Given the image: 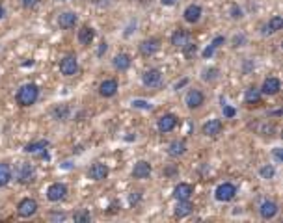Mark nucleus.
Listing matches in <instances>:
<instances>
[{"instance_id": "1", "label": "nucleus", "mask_w": 283, "mask_h": 223, "mask_svg": "<svg viewBox=\"0 0 283 223\" xmlns=\"http://www.w3.org/2000/svg\"><path fill=\"white\" fill-rule=\"evenodd\" d=\"M37 99H39V88L36 84H24L17 91V103L21 106H32L37 103Z\"/></svg>"}, {"instance_id": "2", "label": "nucleus", "mask_w": 283, "mask_h": 223, "mask_svg": "<svg viewBox=\"0 0 283 223\" xmlns=\"http://www.w3.org/2000/svg\"><path fill=\"white\" fill-rule=\"evenodd\" d=\"M235 195H237V186L231 184V182H223L214 190V197L220 203H229V201L235 199Z\"/></svg>"}, {"instance_id": "3", "label": "nucleus", "mask_w": 283, "mask_h": 223, "mask_svg": "<svg viewBox=\"0 0 283 223\" xmlns=\"http://www.w3.org/2000/svg\"><path fill=\"white\" fill-rule=\"evenodd\" d=\"M76 71H78V59H76V56L69 54V56L60 59V73L64 74V76H74Z\"/></svg>"}, {"instance_id": "4", "label": "nucleus", "mask_w": 283, "mask_h": 223, "mask_svg": "<svg viewBox=\"0 0 283 223\" xmlns=\"http://www.w3.org/2000/svg\"><path fill=\"white\" fill-rule=\"evenodd\" d=\"M142 82L145 88H160L162 84V71L160 69H147L142 74Z\"/></svg>"}, {"instance_id": "5", "label": "nucleus", "mask_w": 283, "mask_h": 223, "mask_svg": "<svg viewBox=\"0 0 283 223\" xmlns=\"http://www.w3.org/2000/svg\"><path fill=\"white\" fill-rule=\"evenodd\" d=\"M37 212V201L32 197H24V199L17 205V214L21 218H32Z\"/></svg>"}, {"instance_id": "6", "label": "nucleus", "mask_w": 283, "mask_h": 223, "mask_svg": "<svg viewBox=\"0 0 283 223\" xmlns=\"http://www.w3.org/2000/svg\"><path fill=\"white\" fill-rule=\"evenodd\" d=\"M158 51H160V39L158 37H149V39H143L140 43V52L142 56H145V58L155 56Z\"/></svg>"}, {"instance_id": "7", "label": "nucleus", "mask_w": 283, "mask_h": 223, "mask_svg": "<svg viewBox=\"0 0 283 223\" xmlns=\"http://www.w3.org/2000/svg\"><path fill=\"white\" fill-rule=\"evenodd\" d=\"M67 195V186L64 182H54L47 188V199L52 201V203H58Z\"/></svg>"}, {"instance_id": "8", "label": "nucleus", "mask_w": 283, "mask_h": 223, "mask_svg": "<svg viewBox=\"0 0 283 223\" xmlns=\"http://www.w3.org/2000/svg\"><path fill=\"white\" fill-rule=\"evenodd\" d=\"M203 103H205V95L201 93L200 89H190V91L186 93L185 104L190 108V110H198V108H201Z\"/></svg>"}, {"instance_id": "9", "label": "nucleus", "mask_w": 283, "mask_h": 223, "mask_svg": "<svg viewBox=\"0 0 283 223\" xmlns=\"http://www.w3.org/2000/svg\"><path fill=\"white\" fill-rule=\"evenodd\" d=\"M190 43H192V37H190V34H188L186 30L179 28L171 34V45H173L175 49H181V51H183L186 45H190Z\"/></svg>"}, {"instance_id": "10", "label": "nucleus", "mask_w": 283, "mask_h": 223, "mask_svg": "<svg viewBox=\"0 0 283 223\" xmlns=\"http://www.w3.org/2000/svg\"><path fill=\"white\" fill-rule=\"evenodd\" d=\"M36 167L32 164H22L19 173H17V178H19L21 184H32L36 180Z\"/></svg>"}, {"instance_id": "11", "label": "nucleus", "mask_w": 283, "mask_h": 223, "mask_svg": "<svg viewBox=\"0 0 283 223\" xmlns=\"http://www.w3.org/2000/svg\"><path fill=\"white\" fill-rule=\"evenodd\" d=\"M175 126H177V115H173V113H164V115H160L158 123H156L158 132H162V134L171 132Z\"/></svg>"}, {"instance_id": "12", "label": "nucleus", "mask_w": 283, "mask_h": 223, "mask_svg": "<svg viewBox=\"0 0 283 223\" xmlns=\"http://www.w3.org/2000/svg\"><path fill=\"white\" fill-rule=\"evenodd\" d=\"M283 26V17L282 15H276V17H272L268 22H265L263 26H261V34L263 36H272V34H276V32H280Z\"/></svg>"}, {"instance_id": "13", "label": "nucleus", "mask_w": 283, "mask_h": 223, "mask_svg": "<svg viewBox=\"0 0 283 223\" xmlns=\"http://www.w3.org/2000/svg\"><path fill=\"white\" fill-rule=\"evenodd\" d=\"M280 89H282V82H280V78H276V76H270V78H267V80L263 82V86H261V93L263 95H278L280 93Z\"/></svg>"}, {"instance_id": "14", "label": "nucleus", "mask_w": 283, "mask_h": 223, "mask_svg": "<svg viewBox=\"0 0 283 223\" xmlns=\"http://www.w3.org/2000/svg\"><path fill=\"white\" fill-rule=\"evenodd\" d=\"M88 177L91 178V180H95V182L104 180V178L108 177V166H106V164H101V162H95L88 169Z\"/></svg>"}, {"instance_id": "15", "label": "nucleus", "mask_w": 283, "mask_h": 223, "mask_svg": "<svg viewBox=\"0 0 283 223\" xmlns=\"http://www.w3.org/2000/svg\"><path fill=\"white\" fill-rule=\"evenodd\" d=\"M192 195H194V186L188 184V182H179L173 188V197L177 201H188Z\"/></svg>"}, {"instance_id": "16", "label": "nucleus", "mask_w": 283, "mask_h": 223, "mask_svg": "<svg viewBox=\"0 0 283 223\" xmlns=\"http://www.w3.org/2000/svg\"><path fill=\"white\" fill-rule=\"evenodd\" d=\"M278 212H280V207H278V203H274V201H263L261 203L259 214L263 220H272V218L278 216Z\"/></svg>"}, {"instance_id": "17", "label": "nucleus", "mask_w": 283, "mask_h": 223, "mask_svg": "<svg viewBox=\"0 0 283 223\" xmlns=\"http://www.w3.org/2000/svg\"><path fill=\"white\" fill-rule=\"evenodd\" d=\"M222 128H223V125L220 119H209L207 123L203 125V128H201V132L205 134L207 138H216L218 134L222 132Z\"/></svg>"}, {"instance_id": "18", "label": "nucleus", "mask_w": 283, "mask_h": 223, "mask_svg": "<svg viewBox=\"0 0 283 223\" xmlns=\"http://www.w3.org/2000/svg\"><path fill=\"white\" fill-rule=\"evenodd\" d=\"M261 101H263V93H261V89L259 88H248L246 89V93H244V104L246 106H259Z\"/></svg>"}, {"instance_id": "19", "label": "nucleus", "mask_w": 283, "mask_h": 223, "mask_svg": "<svg viewBox=\"0 0 283 223\" xmlns=\"http://www.w3.org/2000/svg\"><path fill=\"white\" fill-rule=\"evenodd\" d=\"M151 171H153V167H151V164H149L147 160H138L133 167V177L134 178H149Z\"/></svg>"}, {"instance_id": "20", "label": "nucleus", "mask_w": 283, "mask_h": 223, "mask_svg": "<svg viewBox=\"0 0 283 223\" xmlns=\"http://www.w3.org/2000/svg\"><path fill=\"white\" fill-rule=\"evenodd\" d=\"M112 65H114L116 71H127L129 67L133 65V58H131L127 52H119V54H116L114 59H112Z\"/></svg>"}, {"instance_id": "21", "label": "nucleus", "mask_w": 283, "mask_h": 223, "mask_svg": "<svg viewBox=\"0 0 283 223\" xmlns=\"http://www.w3.org/2000/svg\"><path fill=\"white\" fill-rule=\"evenodd\" d=\"M118 82L114 80V78H108V80L101 82V86H99V95L104 97V99H110L118 93Z\"/></svg>"}, {"instance_id": "22", "label": "nucleus", "mask_w": 283, "mask_h": 223, "mask_svg": "<svg viewBox=\"0 0 283 223\" xmlns=\"http://www.w3.org/2000/svg\"><path fill=\"white\" fill-rule=\"evenodd\" d=\"M201 13H203V9H201L200 4H190V6H186V9L183 11V17H185L186 22L196 24V22L201 19Z\"/></svg>"}, {"instance_id": "23", "label": "nucleus", "mask_w": 283, "mask_h": 223, "mask_svg": "<svg viewBox=\"0 0 283 223\" xmlns=\"http://www.w3.org/2000/svg\"><path fill=\"white\" fill-rule=\"evenodd\" d=\"M76 21H78V15L74 13V11H64V13H60V17H58L60 28H64V30L74 28Z\"/></svg>"}, {"instance_id": "24", "label": "nucleus", "mask_w": 283, "mask_h": 223, "mask_svg": "<svg viewBox=\"0 0 283 223\" xmlns=\"http://www.w3.org/2000/svg\"><path fill=\"white\" fill-rule=\"evenodd\" d=\"M186 153V141L185 140H173L168 145V155L171 158H179V156H183Z\"/></svg>"}, {"instance_id": "25", "label": "nucleus", "mask_w": 283, "mask_h": 223, "mask_svg": "<svg viewBox=\"0 0 283 223\" xmlns=\"http://www.w3.org/2000/svg\"><path fill=\"white\" fill-rule=\"evenodd\" d=\"M78 41H80V45H91V41H93V37H95V30L91 28V26H82L80 30H78Z\"/></svg>"}, {"instance_id": "26", "label": "nucleus", "mask_w": 283, "mask_h": 223, "mask_svg": "<svg viewBox=\"0 0 283 223\" xmlns=\"http://www.w3.org/2000/svg\"><path fill=\"white\" fill-rule=\"evenodd\" d=\"M192 203H190V199L188 201H177V207H175V216L177 218H186L188 214H192Z\"/></svg>"}, {"instance_id": "27", "label": "nucleus", "mask_w": 283, "mask_h": 223, "mask_svg": "<svg viewBox=\"0 0 283 223\" xmlns=\"http://www.w3.org/2000/svg\"><path fill=\"white\" fill-rule=\"evenodd\" d=\"M47 147H49V141H47V140L32 141V143H26L24 153H28V155H36V153H41V151H45Z\"/></svg>"}, {"instance_id": "28", "label": "nucleus", "mask_w": 283, "mask_h": 223, "mask_svg": "<svg viewBox=\"0 0 283 223\" xmlns=\"http://www.w3.org/2000/svg\"><path fill=\"white\" fill-rule=\"evenodd\" d=\"M9 180H11V167H9V164L0 162V188H4Z\"/></svg>"}, {"instance_id": "29", "label": "nucleus", "mask_w": 283, "mask_h": 223, "mask_svg": "<svg viewBox=\"0 0 283 223\" xmlns=\"http://www.w3.org/2000/svg\"><path fill=\"white\" fill-rule=\"evenodd\" d=\"M69 113H71L69 106H67V104H60V106H56V108L52 110V117L56 119V121H66V119L69 117Z\"/></svg>"}, {"instance_id": "30", "label": "nucleus", "mask_w": 283, "mask_h": 223, "mask_svg": "<svg viewBox=\"0 0 283 223\" xmlns=\"http://www.w3.org/2000/svg\"><path fill=\"white\" fill-rule=\"evenodd\" d=\"M73 220H74V223H89L91 222V214H89L88 210L80 208V210H76L73 214Z\"/></svg>"}, {"instance_id": "31", "label": "nucleus", "mask_w": 283, "mask_h": 223, "mask_svg": "<svg viewBox=\"0 0 283 223\" xmlns=\"http://www.w3.org/2000/svg\"><path fill=\"white\" fill-rule=\"evenodd\" d=\"M259 175H261V178H267V180H270V178H274V175H276V169H274V166H263L259 169Z\"/></svg>"}, {"instance_id": "32", "label": "nucleus", "mask_w": 283, "mask_h": 223, "mask_svg": "<svg viewBox=\"0 0 283 223\" xmlns=\"http://www.w3.org/2000/svg\"><path fill=\"white\" fill-rule=\"evenodd\" d=\"M218 73H220V71H218L216 67H212V69H205L203 74H201V78H203L205 82H212V80L218 78Z\"/></svg>"}, {"instance_id": "33", "label": "nucleus", "mask_w": 283, "mask_h": 223, "mask_svg": "<svg viewBox=\"0 0 283 223\" xmlns=\"http://www.w3.org/2000/svg\"><path fill=\"white\" fill-rule=\"evenodd\" d=\"M223 115L227 119L235 117V115H237V110H235L233 106H229V104H223Z\"/></svg>"}, {"instance_id": "34", "label": "nucleus", "mask_w": 283, "mask_h": 223, "mask_svg": "<svg viewBox=\"0 0 283 223\" xmlns=\"http://www.w3.org/2000/svg\"><path fill=\"white\" fill-rule=\"evenodd\" d=\"M22 7H26V9H34V7L39 4V0H21Z\"/></svg>"}, {"instance_id": "35", "label": "nucleus", "mask_w": 283, "mask_h": 223, "mask_svg": "<svg viewBox=\"0 0 283 223\" xmlns=\"http://www.w3.org/2000/svg\"><path fill=\"white\" fill-rule=\"evenodd\" d=\"M134 108H143V110H151V104L145 103V101H133Z\"/></svg>"}, {"instance_id": "36", "label": "nucleus", "mask_w": 283, "mask_h": 223, "mask_svg": "<svg viewBox=\"0 0 283 223\" xmlns=\"http://www.w3.org/2000/svg\"><path fill=\"white\" fill-rule=\"evenodd\" d=\"M231 17L233 19H242V9L238 6H231Z\"/></svg>"}, {"instance_id": "37", "label": "nucleus", "mask_w": 283, "mask_h": 223, "mask_svg": "<svg viewBox=\"0 0 283 223\" xmlns=\"http://www.w3.org/2000/svg\"><path fill=\"white\" fill-rule=\"evenodd\" d=\"M272 155H274V160H276V162L280 164V162L283 160V149H282V147H276L274 151H272Z\"/></svg>"}, {"instance_id": "38", "label": "nucleus", "mask_w": 283, "mask_h": 223, "mask_svg": "<svg viewBox=\"0 0 283 223\" xmlns=\"http://www.w3.org/2000/svg\"><path fill=\"white\" fill-rule=\"evenodd\" d=\"M140 197H142V195L138 192H133V193H131V197H129V203L134 207V205H138V203H140Z\"/></svg>"}, {"instance_id": "39", "label": "nucleus", "mask_w": 283, "mask_h": 223, "mask_svg": "<svg viewBox=\"0 0 283 223\" xmlns=\"http://www.w3.org/2000/svg\"><path fill=\"white\" fill-rule=\"evenodd\" d=\"M246 41V37L240 34V36H235V39H233V47H242V43Z\"/></svg>"}, {"instance_id": "40", "label": "nucleus", "mask_w": 283, "mask_h": 223, "mask_svg": "<svg viewBox=\"0 0 283 223\" xmlns=\"http://www.w3.org/2000/svg\"><path fill=\"white\" fill-rule=\"evenodd\" d=\"M214 47H212V45H209L207 49H205V51H203V58H211V56H212V54H214Z\"/></svg>"}, {"instance_id": "41", "label": "nucleus", "mask_w": 283, "mask_h": 223, "mask_svg": "<svg viewBox=\"0 0 283 223\" xmlns=\"http://www.w3.org/2000/svg\"><path fill=\"white\" fill-rule=\"evenodd\" d=\"M106 49H108V45H106V43H104V41H103V43L99 45V51H97V56H99V58H103V54H104V52H106Z\"/></svg>"}, {"instance_id": "42", "label": "nucleus", "mask_w": 283, "mask_h": 223, "mask_svg": "<svg viewBox=\"0 0 283 223\" xmlns=\"http://www.w3.org/2000/svg\"><path fill=\"white\" fill-rule=\"evenodd\" d=\"M223 41H225V39H223L222 36H218V37H214V39H212V43H211V45H212L214 49H218V47H220V45H222Z\"/></svg>"}, {"instance_id": "43", "label": "nucleus", "mask_w": 283, "mask_h": 223, "mask_svg": "<svg viewBox=\"0 0 283 223\" xmlns=\"http://www.w3.org/2000/svg\"><path fill=\"white\" fill-rule=\"evenodd\" d=\"M160 4L166 7H171V6H175L177 4V0H160Z\"/></svg>"}, {"instance_id": "44", "label": "nucleus", "mask_w": 283, "mask_h": 223, "mask_svg": "<svg viewBox=\"0 0 283 223\" xmlns=\"http://www.w3.org/2000/svg\"><path fill=\"white\" fill-rule=\"evenodd\" d=\"M268 115H274V117H280L282 115V110H276V112H270Z\"/></svg>"}, {"instance_id": "45", "label": "nucleus", "mask_w": 283, "mask_h": 223, "mask_svg": "<svg viewBox=\"0 0 283 223\" xmlns=\"http://www.w3.org/2000/svg\"><path fill=\"white\" fill-rule=\"evenodd\" d=\"M186 82H188V80H186V78H185V80H183V82H179L177 86H175V89H179V88H183V86H185Z\"/></svg>"}, {"instance_id": "46", "label": "nucleus", "mask_w": 283, "mask_h": 223, "mask_svg": "<svg viewBox=\"0 0 283 223\" xmlns=\"http://www.w3.org/2000/svg\"><path fill=\"white\" fill-rule=\"evenodd\" d=\"M4 13H6V11H4V6H2V4H0V19H2V17H4Z\"/></svg>"}]
</instances>
